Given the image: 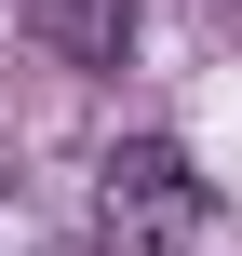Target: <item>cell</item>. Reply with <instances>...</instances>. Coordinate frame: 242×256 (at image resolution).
Masks as SVG:
<instances>
[{
  "instance_id": "2",
  "label": "cell",
  "mask_w": 242,
  "mask_h": 256,
  "mask_svg": "<svg viewBox=\"0 0 242 256\" xmlns=\"http://www.w3.org/2000/svg\"><path fill=\"white\" fill-rule=\"evenodd\" d=\"M27 27H40L67 68H121V40H135V0H27Z\"/></svg>"
},
{
  "instance_id": "1",
  "label": "cell",
  "mask_w": 242,
  "mask_h": 256,
  "mask_svg": "<svg viewBox=\"0 0 242 256\" xmlns=\"http://www.w3.org/2000/svg\"><path fill=\"white\" fill-rule=\"evenodd\" d=\"M94 230L121 256H189L216 230V189L189 176V148H162V135H135V148H108V176H94Z\"/></svg>"
}]
</instances>
